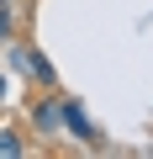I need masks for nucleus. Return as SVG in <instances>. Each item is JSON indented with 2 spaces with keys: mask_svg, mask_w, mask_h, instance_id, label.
<instances>
[{
  "mask_svg": "<svg viewBox=\"0 0 153 159\" xmlns=\"http://www.w3.org/2000/svg\"><path fill=\"white\" fill-rule=\"evenodd\" d=\"M11 69H16V74H27L32 85H42V90H53V85H58V69H53V58H48L37 43H16V48H11Z\"/></svg>",
  "mask_w": 153,
  "mask_h": 159,
  "instance_id": "1",
  "label": "nucleus"
},
{
  "mask_svg": "<svg viewBox=\"0 0 153 159\" xmlns=\"http://www.w3.org/2000/svg\"><path fill=\"white\" fill-rule=\"evenodd\" d=\"M58 106H63V96H42V101L32 106V133H37V138H53V133L63 127Z\"/></svg>",
  "mask_w": 153,
  "mask_h": 159,
  "instance_id": "3",
  "label": "nucleus"
},
{
  "mask_svg": "<svg viewBox=\"0 0 153 159\" xmlns=\"http://www.w3.org/2000/svg\"><path fill=\"white\" fill-rule=\"evenodd\" d=\"M0 101H6V74H0Z\"/></svg>",
  "mask_w": 153,
  "mask_h": 159,
  "instance_id": "6",
  "label": "nucleus"
},
{
  "mask_svg": "<svg viewBox=\"0 0 153 159\" xmlns=\"http://www.w3.org/2000/svg\"><path fill=\"white\" fill-rule=\"evenodd\" d=\"M21 154H27V138L16 127H0V159H21Z\"/></svg>",
  "mask_w": 153,
  "mask_h": 159,
  "instance_id": "4",
  "label": "nucleus"
},
{
  "mask_svg": "<svg viewBox=\"0 0 153 159\" xmlns=\"http://www.w3.org/2000/svg\"><path fill=\"white\" fill-rule=\"evenodd\" d=\"M11 32H16V16H11V6H0V43H6Z\"/></svg>",
  "mask_w": 153,
  "mask_h": 159,
  "instance_id": "5",
  "label": "nucleus"
},
{
  "mask_svg": "<svg viewBox=\"0 0 153 159\" xmlns=\"http://www.w3.org/2000/svg\"><path fill=\"white\" fill-rule=\"evenodd\" d=\"M0 6H11V0H0Z\"/></svg>",
  "mask_w": 153,
  "mask_h": 159,
  "instance_id": "7",
  "label": "nucleus"
},
{
  "mask_svg": "<svg viewBox=\"0 0 153 159\" xmlns=\"http://www.w3.org/2000/svg\"><path fill=\"white\" fill-rule=\"evenodd\" d=\"M58 117H63V133H69V138H79V143H90V148L100 143V127H95V122L85 117V106L74 101V96H63V106H58Z\"/></svg>",
  "mask_w": 153,
  "mask_h": 159,
  "instance_id": "2",
  "label": "nucleus"
}]
</instances>
